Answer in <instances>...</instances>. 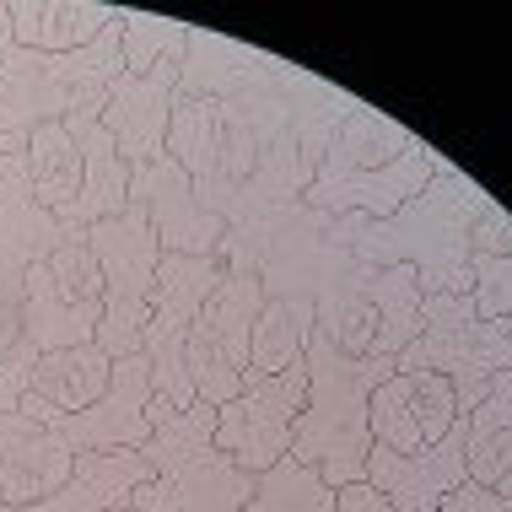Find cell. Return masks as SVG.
I'll use <instances>...</instances> for the list:
<instances>
[{"mask_svg": "<svg viewBox=\"0 0 512 512\" xmlns=\"http://www.w3.org/2000/svg\"><path fill=\"white\" fill-rule=\"evenodd\" d=\"M486 189L464 168H442L432 184L389 221H335V243L362 265H410L421 297H464L475 292L469 275V232L486 211Z\"/></svg>", "mask_w": 512, "mask_h": 512, "instance_id": "1", "label": "cell"}, {"mask_svg": "<svg viewBox=\"0 0 512 512\" xmlns=\"http://www.w3.org/2000/svg\"><path fill=\"white\" fill-rule=\"evenodd\" d=\"M302 362H308V405L297 415L286 459L318 469L335 491L351 486V480H367V453H372L367 399L378 383L394 378V362L389 356H372V362L340 356L318 329H313L308 351H302Z\"/></svg>", "mask_w": 512, "mask_h": 512, "instance_id": "2", "label": "cell"}, {"mask_svg": "<svg viewBox=\"0 0 512 512\" xmlns=\"http://www.w3.org/2000/svg\"><path fill=\"white\" fill-rule=\"evenodd\" d=\"M141 459L151 464V480L130 491L135 512H243L259 480L216 448V405L205 399L168 415L146 437Z\"/></svg>", "mask_w": 512, "mask_h": 512, "instance_id": "3", "label": "cell"}, {"mask_svg": "<svg viewBox=\"0 0 512 512\" xmlns=\"http://www.w3.org/2000/svg\"><path fill=\"white\" fill-rule=\"evenodd\" d=\"M512 367L507 318H480L475 297H426L421 335L399 351L394 372H437L459 394V415H475L491 394V378Z\"/></svg>", "mask_w": 512, "mask_h": 512, "instance_id": "4", "label": "cell"}, {"mask_svg": "<svg viewBox=\"0 0 512 512\" xmlns=\"http://www.w3.org/2000/svg\"><path fill=\"white\" fill-rule=\"evenodd\" d=\"M87 248L103 270V318H98V345L108 362L141 351V329L151 318V286H157L162 265V243L151 232V221L135 211H124L114 221L87 227Z\"/></svg>", "mask_w": 512, "mask_h": 512, "instance_id": "5", "label": "cell"}, {"mask_svg": "<svg viewBox=\"0 0 512 512\" xmlns=\"http://www.w3.org/2000/svg\"><path fill=\"white\" fill-rule=\"evenodd\" d=\"M259 302H265L259 270L221 265V281L211 286V297H205L195 329H189V345H184L189 383H195V399H205V405L221 410L227 399L243 394Z\"/></svg>", "mask_w": 512, "mask_h": 512, "instance_id": "6", "label": "cell"}, {"mask_svg": "<svg viewBox=\"0 0 512 512\" xmlns=\"http://www.w3.org/2000/svg\"><path fill=\"white\" fill-rule=\"evenodd\" d=\"M221 281V259H189V254H162L157 286H151V318L141 329V356L151 362V394L168 399L173 410L195 405V383H189L184 345L189 329L211 297V286Z\"/></svg>", "mask_w": 512, "mask_h": 512, "instance_id": "7", "label": "cell"}, {"mask_svg": "<svg viewBox=\"0 0 512 512\" xmlns=\"http://www.w3.org/2000/svg\"><path fill=\"white\" fill-rule=\"evenodd\" d=\"M308 405V362H292L281 378L248 372L243 394L216 410V448L248 475H265L292 453L297 415Z\"/></svg>", "mask_w": 512, "mask_h": 512, "instance_id": "8", "label": "cell"}, {"mask_svg": "<svg viewBox=\"0 0 512 512\" xmlns=\"http://www.w3.org/2000/svg\"><path fill=\"white\" fill-rule=\"evenodd\" d=\"M60 216L38 211L33 184H27V151L22 157H0V362L17 351L22 340V281L38 259L71 238Z\"/></svg>", "mask_w": 512, "mask_h": 512, "instance_id": "9", "label": "cell"}, {"mask_svg": "<svg viewBox=\"0 0 512 512\" xmlns=\"http://www.w3.org/2000/svg\"><path fill=\"white\" fill-rule=\"evenodd\" d=\"M146 405H151V362L141 351L114 362V378H108V394L92 410L81 415H54L44 399L22 394V415L27 421H44L65 448L76 453H119V448H146L151 426H146Z\"/></svg>", "mask_w": 512, "mask_h": 512, "instance_id": "10", "label": "cell"}, {"mask_svg": "<svg viewBox=\"0 0 512 512\" xmlns=\"http://www.w3.org/2000/svg\"><path fill=\"white\" fill-rule=\"evenodd\" d=\"M442 168H448V157L421 141L415 151H405L399 162H389V168H372V173H313L302 205L318 211V216H335V221H389L394 211H405V205L421 195Z\"/></svg>", "mask_w": 512, "mask_h": 512, "instance_id": "11", "label": "cell"}, {"mask_svg": "<svg viewBox=\"0 0 512 512\" xmlns=\"http://www.w3.org/2000/svg\"><path fill=\"white\" fill-rule=\"evenodd\" d=\"M459 394L437 372H394L389 383H378L367 399V426L372 442H383L389 453H421L442 442L459 426Z\"/></svg>", "mask_w": 512, "mask_h": 512, "instance_id": "12", "label": "cell"}, {"mask_svg": "<svg viewBox=\"0 0 512 512\" xmlns=\"http://www.w3.org/2000/svg\"><path fill=\"white\" fill-rule=\"evenodd\" d=\"M130 205L151 221L162 254H189V259H211L221 238H227V221L200 211L195 184L178 168L173 157L146 162V168H130Z\"/></svg>", "mask_w": 512, "mask_h": 512, "instance_id": "13", "label": "cell"}, {"mask_svg": "<svg viewBox=\"0 0 512 512\" xmlns=\"http://www.w3.org/2000/svg\"><path fill=\"white\" fill-rule=\"evenodd\" d=\"M184 65H157L151 76H119L103 103V130L114 135V151L124 168H146V162L168 157V124Z\"/></svg>", "mask_w": 512, "mask_h": 512, "instance_id": "14", "label": "cell"}, {"mask_svg": "<svg viewBox=\"0 0 512 512\" xmlns=\"http://www.w3.org/2000/svg\"><path fill=\"white\" fill-rule=\"evenodd\" d=\"M367 480L389 496L394 512H437V502H448L453 491L469 480L464 459V421L453 426L442 442L421 453H389L383 442H372L367 453Z\"/></svg>", "mask_w": 512, "mask_h": 512, "instance_id": "15", "label": "cell"}, {"mask_svg": "<svg viewBox=\"0 0 512 512\" xmlns=\"http://www.w3.org/2000/svg\"><path fill=\"white\" fill-rule=\"evenodd\" d=\"M76 453L49 432L44 421H27L22 410L0 415V507H33L71 486Z\"/></svg>", "mask_w": 512, "mask_h": 512, "instance_id": "16", "label": "cell"}, {"mask_svg": "<svg viewBox=\"0 0 512 512\" xmlns=\"http://www.w3.org/2000/svg\"><path fill=\"white\" fill-rule=\"evenodd\" d=\"M6 6H11L17 49H38V54L87 49L124 11V6H103V0H6Z\"/></svg>", "mask_w": 512, "mask_h": 512, "instance_id": "17", "label": "cell"}, {"mask_svg": "<svg viewBox=\"0 0 512 512\" xmlns=\"http://www.w3.org/2000/svg\"><path fill=\"white\" fill-rule=\"evenodd\" d=\"M415 146H421V135H415L410 124H399L394 114H383V108L356 98L345 108V119L335 124V141H329L318 173H372V168L399 162Z\"/></svg>", "mask_w": 512, "mask_h": 512, "instance_id": "18", "label": "cell"}, {"mask_svg": "<svg viewBox=\"0 0 512 512\" xmlns=\"http://www.w3.org/2000/svg\"><path fill=\"white\" fill-rule=\"evenodd\" d=\"M151 480V464L141 459V448H119V453H81L76 459V475L71 486L49 502H33V507H0V512H108V507H124L135 486Z\"/></svg>", "mask_w": 512, "mask_h": 512, "instance_id": "19", "label": "cell"}, {"mask_svg": "<svg viewBox=\"0 0 512 512\" xmlns=\"http://www.w3.org/2000/svg\"><path fill=\"white\" fill-rule=\"evenodd\" d=\"M108 378H114V362L103 356L98 340H87V345H65V351L38 356L27 394L44 399L54 415H81L108 394Z\"/></svg>", "mask_w": 512, "mask_h": 512, "instance_id": "20", "label": "cell"}, {"mask_svg": "<svg viewBox=\"0 0 512 512\" xmlns=\"http://www.w3.org/2000/svg\"><path fill=\"white\" fill-rule=\"evenodd\" d=\"M318 329V313L308 297H265L254 318V345H248V372L259 378H281L292 362H302Z\"/></svg>", "mask_w": 512, "mask_h": 512, "instance_id": "21", "label": "cell"}, {"mask_svg": "<svg viewBox=\"0 0 512 512\" xmlns=\"http://www.w3.org/2000/svg\"><path fill=\"white\" fill-rule=\"evenodd\" d=\"M27 184H33L38 211L60 216L81 195V146L65 124H38L27 135Z\"/></svg>", "mask_w": 512, "mask_h": 512, "instance_id": "22", "label": "cell"}, {"mask_svg": "<svg viewBox=\"0 0 512 512\" xmlns=\"http://www.w3.org/2000/svg\"><path fill=\"white\" fill-rule=\"evenodd\" d=\"M189 27L195 22H173L157 11H119V60L124 76H151L157 65H184L189 49Z\"/></svg>", "mask_w": 512, "mask_h": 512, "instance_id": "23", "label": "cell"}, {"mask_svg": "<svg viewBox=\"0 0 512 512\" xmlns=\"http://www.w3.org/2000/svg\"><path fill=\"white\" fill-rule=\"evenodd\" d=\"M243 512H335V486L318 469L281 459L254 480V496Z\"/></svg>", "mask_w": 512, "mask_h": 512, "instance_id": "24", "label": "cell"}, {"mask_svg": "<svg viewBox=\"0 0 512 512\" xmlns=\"http://www.w3.org/2000/svg\"><path fill=\"white\" fill-rule=\"evenodd\" d=\"M464 459H469V480L507 502L512 496V426H475L464 415Z\"/></svg>", "mask_w": 512, "mask_h": 512, "instance_id": "25", "label": "cell"}, {"mask_svg": "<svg viewBox=\"0 0 512 512\" xmlns=\"http://www.w3.org/2000/svg\"><path fill=\"white\" fill-rule=\"evenodd\" d=\"M469 275H475V313L480 318H512V254H469Z\"/></svg>", "mask_w": 512, "mask_h": 512, "instance_id": "26", "label": "cell"}, {"mask_svg": "<svg viewBox=\"0 0 512 512\" xmlns=\"http://www.w3.org/2000/svg\"><path fill=\"white\" fill-rule=\"evenodd\" d=\"M33 362H38V345L33 340H17V351L0 362V415H11L27 394V378H33Z\"/></svg>", "mask_w": 512, "mask_h": 512, "instance_id": "27", "label": "cell"}, {"mask_svg": "<svg viewBox=\"0 0 512 512\" xmlns=\"http://www.w3.org/2000/svg\"><path fill=\"white\" fill-rule=\"evenodd\" d=\"M469 254H512V211H502L496 200H486V211L475 216V232H469Z\"/></svg>", "mask_w": 512, "mask_h": 512, "instance_id": "28", "label": "cell"}, {"mask_svg": "<svg viewBox=\"0 0 512 512\" xmlns=\"http://www.w3.org/2000/svg\"><path fill=\"white\" fill-rule=\"evenodd\" d=\"M469 421H475V426H512V367L491 378L486 405H480L475 415H469Z\"/></svg>", "mask_w": 512, "mask_h": 512, "instance_id": "29", "label": "cell"}, {"mask_svg": "<svg viewBox=\"0 0 512 512\" xmlns=\"http://www.w3.org/2000/svg\"><path fill=\"white\" fill-rule=\"evenodd\" d=\"M437 512H512L496 491H486V486H475V480H464L459 491L448 496V502H437Z\"/></svg>", "mask_w": 512, "mask_h": 512, "instance_id": "30", "label": "cell"}, {"mask_svg": "<svg viewBox=\"0 0 512 512\" xmlns=\"http://www.w3.org/2000/svg\"><path fill=\"white\" fill-rule=\"evenodd\" d=\"M335 512H394V507L372 480H351V486L335 491Z\"/></svg>", "mask_w": 512, "mask_h": 512, "instance_id": "31", "label": "cell"}, {"mask_svg": "<svg viewBox=\"0 0 512 512\" xmlns=\"http://www.w3.org/2000/svg\"><path fill=\"white\" fill-rule=\"evenodd\" d=\"M11 49H17V33H11V6L0 0V65L11 60Z\"/></svg>", "mask_w": 512, "mask_h": 512, "instance_id": "32", "label": "cell"}, {"mask_svg": "<svg viewBox=\"0 0 512 512\" xmlns=\"http://www.w3.org/2000/svg\"><path fill=\"white\" fill-rule=\"evenodd\" d=\"M108 512H135V507H130V502H124V507H108Z\"/></svg>", "mask_w": 512, "mask_h": 512, "instance_id": "33", "label": "cell"}, {"mask_svg": "<svg viewBox=\"0 0 512 512\" xmlns=\"http://www.w3.org/2000/svg\"><path fill=\"white\" fill-rule=\"evenodd\" d=\"M507 507H512V496H507Z\"/></svg>", "mask_w": 512, "mask_h": 512, "instance_id": "34", "label": "cell"}, {"mask_svg": "<svg viewBox=\"0 0 512 512\" xmlns=\"http://www.w3.org/2000/svg\"><path fill=\"white\" fill-rule=\"evenodd\" d=\"M507 329H512V318H507Z\"/></svg>", "mask_w": 512, "mask_h": 512, "instance_id": "35", "label": "cell"}]
</instances>
